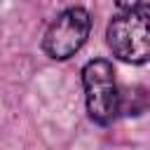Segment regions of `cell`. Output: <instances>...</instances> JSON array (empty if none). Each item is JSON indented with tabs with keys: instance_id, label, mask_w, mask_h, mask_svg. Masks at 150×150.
<instances>
[{
	"instance_id": "1",
	"label": "cell",
	"mask_w": 150,
	"mask_h": 150,
	"mask_svg": "<svg viewBox=\"0 0 150 150\" xmlns=\"http://www.w3.org/2000/svg\"><path fill=\"white\" fill-rule=\"evenodd\" d=\"M82 87L87 112L96 124H110L122 110V94L117 89L115 68L108 59H91L82 68Z\"/></svg>"
},
{
	"instance_id": "2",
	"label": "cell",
	"mask_w": 150,
	"mask_h": 150,
	"mask_svg": "<svg viewBox=\"0 0 150 150\" xmlns=\"http://www.w3.org/2000/svg\"><path fill=\"white\" fill-rule=\"evenodd\" d=\"M148 9L120 12L110 19L105 42L110 52L127 63H145L150 56V19Z\"/></svg>"
},
{
	"instance_id": "3",
	"label": "cell",
	"mask_w": 150,
	"mask_h": 150,
	"mask_svg": "<svg viewBox=\"0 0 150 150\" xmlns=\"http://www.w3.org/2000/svg\"><path fill=\"white\" fill-rule=\"evenodd\" d=\"M89 30H91L89 12L84 7H68L47 26L42 49L49 59L66 61L82 49V45L89 38Z\"/></svg>"
},
{
	"instance_id": "4",
	"label": "cell",
	"mask_w": 150,
	"mask_h": 150,
	"mask_svg": "<svg viewBox=\"0 0 150 150\" xmlns=\"http://www.w3.org/2000/svg\"><path fill=\"white\" fill-rule=\"evenodd\" d=\"M150 0H115V5L122 12H136V9H148Z\"/></svg>"
}]
</instances>
